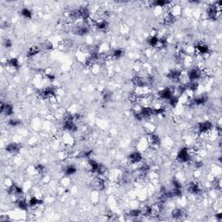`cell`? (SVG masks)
Listing matches in <instances>:
<instances>
[{
	"label": "cell",
	"mask_w": 222,
	"mask_h": 222,
	"mask_svg": "<svg viewBox=\"0 0 222 222\" xmlns=\"http://www.w3.org/2000/svg\"><path fill=\"white\" fill-rule=\"evenodd\" d=\"M20 149H21V146L18 143H10L5 148L6 151L10 154H16V153L19 152Z\"/></svg>",
	"instance_id": "obj_12"
},
{
	"label": "cell",
	"mask_w": 222,
	"mask_h": 222,
	"mask_svg": "<svg viewBox=\"0 0 222 222\" xmlns=\"http://www.w3.org/2000/svg\"><path fill=\"white\" fill-rule=\"evenodd\" d=\"M39 52H40V50H39L38 47L34 46L32 48L29 49V50H28V52H27V57H34V56L38 55Z\"/></svg>",
	"instance_id": "obj_23"
},
{
	"label": "cell",
	"mask_w": 222,
	"mask_h": 222,
	"mask_svg": "<svg viewBox=\"0 0 222 222\" xmlns=\"http://www.w3.org/2000/svg\"><path fill=\"white\" fill-rule=\"evenodd\" d=\"M112 97V94L109 91H103V95H102V99L105 101H109Z\"/></svg>",
	"instance_id": "obj_27"
},
{
	"label": "cell",
	"mask_w": 222,
	"mask_h": 222,
	"mask_svg": "<svg viewBox=\"0 0 222 222\" xmlns=\"http://www.w3.org/2000/svg\"><path fill=\"white\" fill-rule=\"evenodd\" d=\"M147 43L151 47L157 48V47H159L160 38H157L156 36H150L149 38H148V40H147Z\"/></svg>",
	"instance_id": "obj_13"
},
{
	"label": "cell",
	"mask_w": 222,
	"mask_h": 222,
	"mask_svg": "<svg viewBox=\"0 0 222 222\" xmlns=\"http://www.w3.org/2000/svg\"><path fill=\"white\" fill-rule=\"evenodd\" d=\"M21 121L18 118H10L8 121V125L10 127H18V126L21 125Z\"/></svg>",
	"instance_id": "obj_24"
},
{
	"label": "cell",
	"mask_w": 222,
	"mask_h": 222,
	"mask_svg": "<svg viewBox=\"0 0 222 222\" xmlns=\"http://www.w3.org/2000/svg\"><path fill=\"white\" fill-rule=\"evenodd\" d=\"M177 160L179 161H180L181 163H187V162H189L193 160V156H192V154L190 153L188 149L182 148V149H180L178 154H177Z\"/></svg>",
	"instance_id": "obj_1"
},
{
	"label": "cell",
	"mask_w": 222,
	"mask_h": 222,
	"mask_svg": "<svg viewBox=\"0 0 222 222\" xmlns=\"http://www.w3.org/2000/svg\"><path fill=\"white\" fill-rule=\"evenodd\" d=\"M207 101H208V97L204 96V95H200L199 97H193L191 101V103L193 104L194 106H200V105L206 104Z\"/></svg>",
	"instance_id": "obj_9"
},
{
	"label": "cell",
	"mask_w": 222,
	"mask_h": 222,
	"mask_svg": "<svg viewBox=\"0 0 222 222\" xmlns=\"http://www.w3.org/2000/svg\"><path fill=\"white\" fill-rule=\"evenodd\" d=\"M17 206H18V208H19V209L24 210H24H27V209L30 208L28 200L24 198H20L19 200H18V201H17Z\"/></svg>",
	"instance_id": "obj_15"
},
{
	"label": "cell",
	"mask_w": 222,
	"mask_h": 222,
	"mask_svg": "<svg viewBox=\"0 0 222 222\" xmlns=\"http://www.w3.org/2000/svg\"><path fill=\"white\" fill-rule=\"evenodd\" d=\"M168 78H169L171 81L173 82H177V81H180V79L181 77V71L178 69H171L168 75H167Z\"/></svg>",
	"instance_id": "obj_6"
},
{
	"label": "cell",
	"mask_w": 222,
	"mask_h": 222,
	"mask_svg": "<svg viewBox=\"0 0 222 222\" xmlns=\"http://www.w3.org/2000/svg\"><path fill=\"white\" fill-rule=\"evenodd\" d=\"M173 96H174V92L170 88H164L163 89L160 90L159 92V97L161 99H163V100L168 101Z\"/></svg>",
	"instance_id": "obj_7"
},
{
	"label": "cell",
	"mask_w": 222,
	"mask_h": 222,
	"mask_svg": "<svg viewBox=\"0 0 222 222\" xmlns=\"http://www.w3.org/2000/svg\"><path fill=\"white\" fill-rule=\"evenodd\" d=\"M96 27L98 30H105L108 27V23L105 20H98L96 22Z\"/></svg>",
	"instance_id": "obj_22"
},
{
	"label": "cell",
	"mask_w": 222,
	"mask_h": 222,
	"mask_svg": "<svg viewBox=\"0 0 222 222\" xmlns=\"http://www.w3.org/2000/svg\"><path fill=\"white\" fill-rule=\"evenodd\" d=\"M188 192L192 194H199L201 192V187L198 182L192 181L188 185Z\"/></svg>",
	"instance_id": "obj_10"
},
{
	"label": "cell",
	"mask_w": 222,
	"mask_h": 222,
	"mask_svg": "<svg viewBox=\"0 0 222 222\" xmlns=\"http://www.w3.org/2000/svg\"><path fill=\"white\" fill-rule=\"evenodd\" d=\"M3 45H4L6 49H10L12 47V42H11V40H10V39L6 38L5 39L4 42H3Z\"/></svg>",
	"instance_id": "obj_28"
},
{
	"label": "cell",
	"mask_w": 222,
	"mask_h": 222,
	"mask_svg": "<svg viewBox=\"0 0 222 222\" xmlns=\"http://www.w3.org/2000/svg\"><path fill=\"white\" fill-rule=\"evenodd\" d=\"M187 76H188L189 82H196L197 80L202 77L203 73L201 69L198 67H193L191 69H189Z\"/></svg>",
	"instance_id": "obj_2"
},
{
	"label": "cell",
	"mask_w": 222,
	"mask_h": 222,
	"mask_svg": "<svg viewBox=\"0 0 222 222\" xmlns=\"http://www.w3.org/2000/svg\"><path fill=\"white\" fill-rule=\"evenodd\" d=\"M0 111H1L2 114H5V116H10L13 114L14 108H13V105L10 104V103H8V102L4 103V102H2V103H1Z\"/></svg>",
	"instance_id": "obj_5"
},
{
	"label": "cell",
	"mask_w": 222,
	"mask_h": 222,
	"mask_svg": "<svg viewBox=\"0 0 222 222\" xmlns=\"http://www.w3.org/2000/svg\"><path fill=\"white\" fill-rule=\"evenodd\" d=\"M28 203H29V207L30 208H35V207H38V206H40L43 204V200H39L37 197H31L28 200Z\"/></svg>",
	"instance_id": "obj_17"
},
{
	"label": "cell",
	"mask_w": 222,
	"mask_h": 222,
	"mask_svg": "<svg viewBox=\"0 0 222 222\" xmlns=\"http://www.w3.org/2000/svg\"><path fill=\"white\" fill-rule=\"evenodd\" d=\"M141 213H142V212L141 210H139V209H132L129 212V215L132 216V217H138V216H140Z\"/></svg>",
	"instance_id": "obj_25"
},
{
	"label": "cell",
	"mask_w": 222,
	"mask_h": 222,
	"mask_svg": "<svg viewBox=\"0 0 222 222\" xmlns=\"http://www.w3.org/2000/svg\"><path fill=\"white\" fill-rule=\"evenodd\" d=\"M215 217L217 218V220H220H220H222V215L220 214V213H218L217 215H215Z\"/></svg>",
	"instance_id": "obj_29"
},
{
	"label": "cell",
	"mask_w": 222,
	"mask_h": 222,
	"mask_svg": "<svg viewBox=\"0 0 222 222\" xmlns=\"http://www.w3.org/2000/svg\"><path fill=\"white\" fill-rule=\"evenodd\" d=\"M172 216L174 219L178 220V219H180V218L183 216V211L180 209V208H175L173 210L172 212Z\"/></svg>",
	"instance_id": "obj_21"
},
{
	"label": "cell",
	"mask_w": 222,
	"mask_h": 222,
	"mask_svg": "<svg viewBox=\"0 0 222 222\" xmlns=\"http://www.w3.org/2000/svg\"><path fill=\"white\" fill-rule=\"evenodd\" d=\"M195 48H196V50L200 55H205V54L208 53V51H209V48H208V45L205 44H201V43L197 44Z\"/></svg>",
	"instance_id": "obj_16"
},
{
	"label": "cell",
	"mask_w": 222,
	"mask_h": 222,
	"mask_svg": "<svg viewBox=\"0 0 222 222\" xmlns=\"http://www.w3.org/2000/svg\"><path fill=\"white\" fill-rule=\"evenodd\" d=\"M77 168L75 165H68L64 169V174L66 176H72L77 173Z\"/></svg>",
	"instance_id": "obj_14"
},
{
	"label": "cell",
	"mask_w": 222,
	"mask_h": 222,
	"mask_svg": "<svg viewBox=\"0 0 222 222\" xmlns=\"http://www.w3.org/2000/svg\"><path fill=\"white\" fill-rule=\"evenodd\" d=\"M73 32L77 36H85L89 32V29L86 24H79L73 28Z\"/></svg>",
	"instance_id": "obj_4"
},
{
	"label": "cell",
	"mask_w": 222,
	"mask_h": 222,
	"mask_svg": "<svg viewBox=\"0 0 222 222\" xmlns=\"http://www.w3.org/2000/svg\"><path fill=\"white\" fill-rule=\"evenodd\" d=\"M212 129V124L208 121H201L198 124L197 127V130H198L199 134L200 135H205L208 132H211Z\"/></svg>",
	"instance_id": "obj_3"
},
{
	"label": "cell",
	"mask_w": 222,
	"mask_h": 222,
	"mask_svg": "<svg viewBox=\"0 0 222 222\" xmlns=\"http://www.w3.org/2000/svg\"><path fill=\"white\" fill-rule=\"evenodd\" d=\"M7 64H8L10 67L12 68V69H18L20 67L19 61L15 57L10 58V59L7 61Z\"/></svg>",
	"instance_id": "obj_18"
},
{
	"label": "cell",
	"mask_w": 222,
	"mask_h": 222,
	"mask_svg": "<svg viewBox=\"0 0 222 222\" xmlns=\"http://www.w3.org/2000/svg\"><path fill=\"white\" fill-rule=\"evenodd\" d=\"M20 13H21V16L26 19H30L32 18V12L28 8H23L20 11Z\"/></svg>",
	"instance_id": "obj_20"
},
{
	"label": "cell",
	"mask_w": 222,
	"mask_h": 222,
	"mask_svg": "<svg viewBox=\"0 0 222 222\" xmlns=\"http://www.w3.org/2000/svg\"><path fill=\"white\" fill-rule=\"evenodd\" d=\"M123 54H124V51H123V50H121L120 48H117V49H115L113 51H112V53L110 54V57L112 58H115V59H119V58H121L122 56H123Z\"/></svg>",
	"instance_id": "obj_19"
},
{
	"label": "cell",
	"mask_w": 222,
	"mask_h": 222,
	"mask_svg": "<svg viewBox=\"0 0 222 222\" xmlns=\"http://www.w3.org/2000/svg\"><path fill=\"white\" fill-rule=\"evenodd\" d=\"M128 159H129V161L130 162L131 164H138L142 160V155H141L140 152L136 151V152L131 153L130 155H129Z\"/></svg>",
	"instance_id": "obj_8"
},
{
	"label": "cell",
	"mask_w": 222,
	"mask_h": 222,
	"mask_svg": "<svg viewBox=\"0 0 222 222\" xmlns=\"http://www.w3.org/2000/svg\"><path fill=\"white\" fill-rule=\"evenodd\" d=\"M149 139V143L152 147H154V148H157V147H159L160 143H161V140H160L159 136L157 135H155L154 133H151L149 135V137H148Z\"/></svg>",
	"instance_id": "obj_11"
},
{
	"label": "cell",
	"mask_w": 222,
	"mask_h": 222,
	"mask_svg": "<svg viewBox=\"0 0 222 222\" xmlns=\"http://www.w3.org/2000/svg\"><path fill=\"white\" fill-rule=\"evenodd\" d=\"M168 4V2L166 1H161V0H158V1H155L153 3V5L156 6V7H164L165 5H167Z\"/></svg>",
	"instance_id": "obj_26"
}]
</instances>
